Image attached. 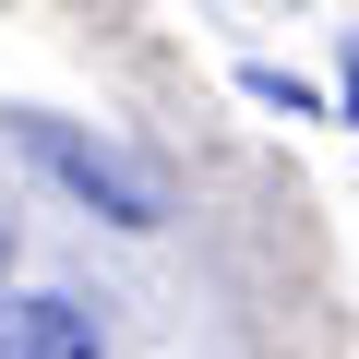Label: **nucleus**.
Instances as JSON below:
<instances>
[{
    "instance_id": "2",
    "label": "nucleus",
    "mask_w": 359,
    "mask_h": 359,
    "mask_svg": "<svg viewBox=\"0 0 359 359\" xmlns=\"http://www.w3.org/2000/svg\"><path fill=\"white\" fill-rule=\"evenodd\" d=\"M0 359H96V323L72 299H13L0 311Z\"/></svg>"
},
{
    "instance_id": "1",
    "label": "nucleus",
    "mask_w": 359,
    "mask_h": 359,
    "mask_svg": "<svg viewBox=\"0 0 359 359\" xmlns=\"http://www.w3.org/2000/svg\"><path fill=\"white\" fill-rule=\"evenodd\" d=\"M36 156H48V168L72 180V192H84V204H108L120 228H156V216H168V204H156V180H144V168H120L108 144H72L60 120H36Z\"/></svg>"
},
{
    "instance_id": "3",
    "label": "nucleus",
    "mask_w": 359,
    "mask_h": 359,
    "mask_svg": "<svg viewBox=\"0 0 359 359\" xmlns=\"http://www.w3.org/2000/svg\"><path fill=\"white\" fill-rule=\"evenodd\" d=\"M347 120H359V60H347Z\"/></svg>"
}]
</instances>
